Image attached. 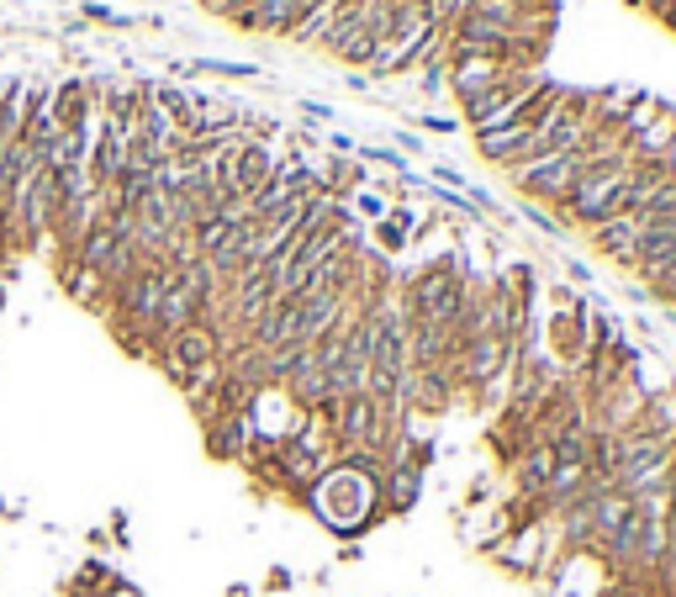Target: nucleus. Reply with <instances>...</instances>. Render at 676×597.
<instances>
[{"label":"nucleus","mask_w":676,"mask_h":597,"mask_svg":"<svg viewBox=\"0 0 676 597\" xmlns=\"http://www.w3.org/2000/svg\"><path fill=\"white\" fill-rule=\"evenodd\" d=\"M592 238V249L597 254H608L613 265H634V254H640V238H645V217H634V212H618L608 222H597V228H587Z\"/></svg>","instance_id":"obj_5"},{"label":"nucleus","mask_w":676,"mask_h":597,"mask_svg":"<svg viewBox=\"0 0 676 597\" xmlns=\"http://www.w3.org/2000/svg\"><path fill=\"white\" fill-rule=\"evenodd\" d=\"M671 138H676V106L655 101V111L629 133L624 159H629V164H661V154L671 148Z\"/></svg>","instance_id":"obj_4"},{"label":"nucleus","mask_w":676,"mask_h":597,"mask_svg":"<svg viewBox=\"0 0 676 597\" xmlns=\"http://www.w3.org/2000/svg\"><path fill=\"white\" fill-rule=\"evenodd\" d=\"M661 170H666V175H676V138H671V148L661 154Z\"/></svg>","instance_id":"obj_13"},{"label":"nucleus","mask_w":676,"mask_h":597,"mask_svg":"<svg viewBox=\"0 0 676 597\" xmlns=\"http://www.w3.org/2000/svg\"><path fill=\"white\" fill-rule=\"evenodd\" d=\"M629 175H634V164H629L624 154L587 164V175L576 180V191L560 201V222H581V228H597V222L618 217V212H624V196H629Z\"/></svg>","instance_id":"obj_1"},{"label":"nucleus","mask_w":676,"mask_h":597,"mask_svg":"<svg viewBox=\"0 0 676 597\" xmlns=\"http://www.w3.org/2000/svg\"><path fill=\"white\" fill-rule=\"evenodd\" d=\"M59 281H64V296H74L80 307L106 312V302H111V281H106L101 270L80 265V259H59Z\"/></svg>","instance_id":"obj_7"},{"label":"nucleus","mask_w":676,"mask_h":597,"mask_svg":"<svg viewBox=\"0 0 676 597\" xmlns=\"http://www.w3.org/2000/svg\"><path fill=\"white\" fill-rule=\"evenodd\" d=\"M597 597H650L645 587H634V582H618V576H608V587L597 592Z\"/></svg>","instance_id":"obj_10"},{"label":"nucleus","mask_w":676,"mask_h":597,"mask_svg":"<svg viewBox=\"0 0 676 597\" xmlns=\"http://www.w3.org/2000/svg\"><path fill=\"white\" fill-rule=\"evenodd\" d=\"M307 6H317V0H243V11L233 16V27L286 37L296 22H302V11H307Z\"/></svg>","instance_id":"obj_6"},{"label":"nucleus","mask_w":676,"mask_h":597,"mask_svg":"<svg viewBox=\"0 0 676 597\" xmlns=\"http://www.w3.org/2000/svg\"><path fill=\"white\" fill-rule=\"evenodd\" d=\"M101 597H143V592H138V587H127V582H117V587L101 592Z\"/></svg>","instance_id":"obj_14"},{"label":"nucleus","mask_w":676,"mask_h":597,"mask_svg":"<svg viewBox=\"0 0 676 597\" xmlns=\"http://www.w3.org/2000/svg\"><path fill=\"white\" fill-rule=\"evenodd\" d=\"M507 175H513V185L529 201H544V207L560 212V201H566L576 191V180L587 175V159L581 154H534V159L513 164Z\"/></svg>","instance_id":"obj_2"},{"label":"nucleus","mask_w":676,"mask_h":597,"mask_svg":"<svg viewBox=\"0 0 676 597\" xmlns=\"http://www.w3.org/2000/svg\"><path fill=\"white\" fill-rule=\"evenodd\" d=\"M354 212L370 217V222H381L391 207H386V196H381V191H365V185H360V191H354Z\"/></svg>","instance_id":"obj_9"},{"label":"nucleus","mask_w":676,"mask_h":597,"mask_svg":"<svg viewBox=\"0 0 676 597\" xmlns=\"http://www.w3.org/2000/svg\"><path fill=\"white\" fill-rule=\"evenodd\" d=\"M201 6L212 11V16H228V22H233V16L243 11V0H201Z\"/></svg>","instance_id":"obj_12"},{"label":"nucleus","mask_w":676,"mask_h":597,"mask_svg":"<svg viewBox=\"0 0 676 597\" xmlns=\"http://www.w3.org/2000/svg\"><path fill=\"white\" fill-rule=\"evenodd\" d=\"M412 238H418V228H412V212L407 207H391L381 222H375V244H381L386 254H402Z\"/></svg>","instance_id":"obj_8"},{"label":"nucleus","mask_w":676,"mask_h":597,"mask_svg":"<svg viewBox=\"0 0 676 597\" xmlns=\"http://www.w3.org/2000/svg\"><path fill=\"white\" fill-rule=\"evenodd\" d=\"M222 354H228V339H222V333L201 317V323L180 328V333H169V339L154 349V365H159L175 386H185V376H191V370L222 360Z\"/></svg>","instance_id":"obj_3"},{"label":"nucleus","mask_w":676,"mask_h":597,"mask_svg":"<svg viewBox=\"0 0 676 597\" xmlns=\"http://www.w3.org/2000/svg\"><path fill=\"white\" fill-rule=\"evenodd\" d=\"M423 127H428V133H455V117H444V111H428V117H423Z\"/></svg>","instance_id":"obj_11"}]
</instances>
